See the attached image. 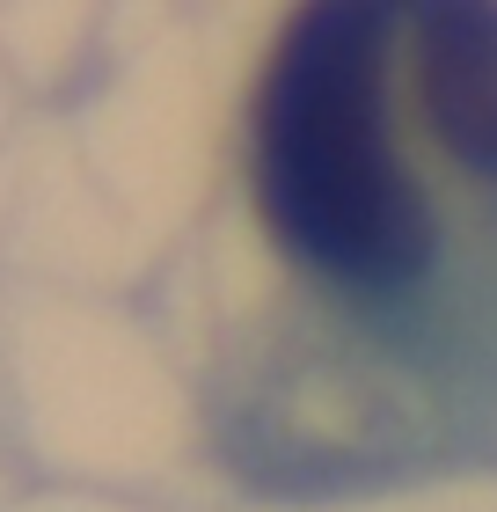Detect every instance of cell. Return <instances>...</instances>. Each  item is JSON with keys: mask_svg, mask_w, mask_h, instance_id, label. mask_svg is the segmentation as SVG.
Masks as SVG:
<instances>
[{"mask_svg": "<svg viewBox=\"0 0 497 512\" xmlns=\"http://www.w3.org/2000/svg\"><path fill=\"white\" fill-rule=\"evenodd\" d=\"M388 30L395 15L373 0L307 8L256 88V213L286 256L351 286H402L432 264V205L381 118Z\"/></svg>", "mask_w": 497, "mask_h": 512, "instance_id": "1", "label": "cell"}, {"mask_svg": "<svg viewBox=\"0 0 497 512\" xmlns=\"http://www.w3.org/2000/svg\"><path fill=\"white\" fill-rule=\"evenodd\" d=\"M417 96L446 147L497 183V8L446 0L417 15Z\"/></svg>", "mask_w": 497, "mask_h": 512, "instance_id": "2", "label": "cell"}]
</instances>
